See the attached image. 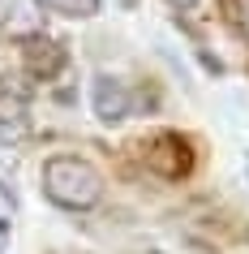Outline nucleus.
<instances>
[{"mask_svg": "<svg viewBox=\"0 0 249 254\" xmlns=\"http://www.w3.org/2000/svg\"><path fill=\"white\" fill-rule=\"evenodd\" d=\"M43 9H56L65 17H95L99 13V0H43Z\"/></svg>", "mask_w": 249, "mask_h": 254, "instance_id": "obj_6", "label": "nucleus"}, {"mask_svg": "<svg viewBox=\"0 0 249 254\" xmlns=\"http://www.w3.org/2000/svg\"><path fill=\"white\" fill-rule=\"evenodd\" d=\"M26 65H30V73L52 78L56 69L65 65V48H60V43H48V39H30V48H26Z\"/></svg>", "mask_w": 249, "mask_h": 254, "instance_id": "obj_4", "label": "nucleus"}, {"mask_svg": "<svg viewBox=\"0 0 249 254\" xmlns=\"http://www.w3.org/2000/svg\"><path fill=\"white\" fill-rule=\"evenodd\" d=\"M91 104H95V117L103 125H120L133 108V95H129V82H120L116 73H99L91 82Z\"/></svg>", "mask_w": 249, "mask_h": 254, "instance_id": "obj_2", "label": "nucleus"}, {"mask_svg": "<svg viewBox=\"0 0 249 254\" xmlns=\"http://www.w3.org/2000/svg\"><path fill=\"white\" fill-rule=\"evenodd\" d=\"M120 4H125V9H133V4H138V0H120Z\"/></svg>", "mask_w": 249, "mask_h": 254, "instance_id": "obj_9", "label": "nucleus"}, {"mask_svg": "<svg viewBox=\"0 0 249 254\" xmlns=\"http://www.w3.org/2000/svg\"><path fill=\"white\" fill-rule=\"evenodd\" d=\"M43 0H0V35L9 39H39L43 35Z\"/></svg>", "mask_w": 249, "mask_h": 254, "instance_id": "obj_3", "label": "nucleus"}, {"mask_svg": "<svg viewBox=\"0 0 249 254\" xmlns=\"http://www.w3.org/2000/svg\"><path fill=\"white\" fill-rule=\"evenodd\" d=\"M26 138V117H22V108L17 104H0V142H22Z\"/></svg>", "mask_w": 249, "mask_h": 254, "instance_id": "obj_5", "label": "nucleus"}, {"mask_svg": "<svg viewBox=\"0 0 249 254\" xmlns=\"http://www.w3.org/2000/svg\"><path fill=\"white\" fill-rule=\"evenodd\" d=\"M43 194L65 211H91L103 198V173L82 155H52L43 164Z\"/></svg>", "mask_w": 249, "mask_h": 254, "instance_id": "obj_1", "label": "nucleus"}, {"mask_svg": "<svg viewBox=\"0 0 249 254\" xmlns=\"http://www.w3.org/2000/svg\"><path fill=\"white\" fill-rule=\"evenodd\" d=\"M146 254H163V250H146Z\"/></svg>", "mask_w": 249, "mask_h": 254, "instance_id": "obj_10", "label": "nucleus"}, {"mask_svg": "<svg viewBox=\"0 0 249 254\" xmlns=\"http://www.w3.org/2000/svg\"><path fill=\"white\" fill-rule=\"evenodd\" d=\"M236 13H241V30H245V39H249V0H236Z\"/></svg>", "mask_w": 249, "mask_h": 254, "instance_id": "obj_7", "label": "nucleus"}, {"mask_svg": "<svg viewBox=\"0 0 249 254\" xmlns=\"http://www.w3.org/2000/svg\"><path fill=\"white\" fill-rule=\"evenodd\" d=\"M168 4H172V9H194L198 0H168Z\"/></svg>", "mask_w": 249, "mask_h": 254, "instance_id": "obj_8", "label": "nucleus"}]
</instances>
